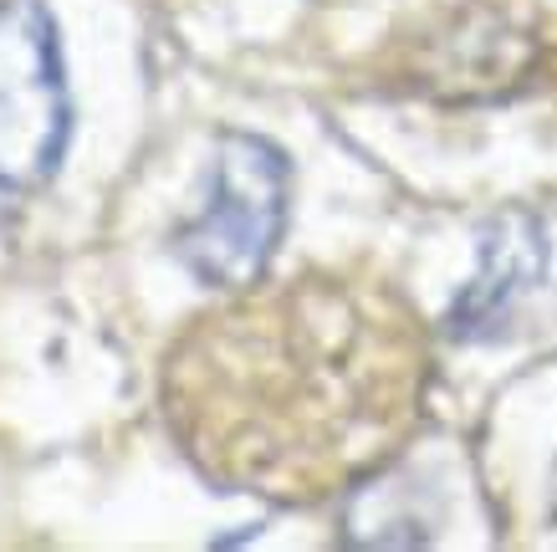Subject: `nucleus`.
Masks as SVG:
<instances>
[{"mask_svg":"<svg viewBox=\"0 0 557 552\" xmlns=\"http://www.w3.org/2000/svg\"><path fill=\"white\" fill-rule=\"evenodd\" d=\"M292 164L261 134H220L210 154V195L195 220L174 231V261L200 286L246 292L267 277L287 235Z\"/></svg>","mask_w":557,"mask_h":552,"instance_id":"2","label":"nucleus"},{"mask_svg":"<svg viewBox=\"0 0 557 552\" xmlns=\"http://www.w3.org/2000/svg\"><path fill=\"white\" fill-rule=\"evenodd\" d=\"M547 271V241H542V220L522 205H511L502 216L481 225V261L475 277L460 286V297L445 312V333L460 343L491 338L511 318V307L542 282Z\"/></svg>","mask_w":557,"mask_h":552,"instance_id":"4","label":"nucleus"},{"mask_svg":"<svg viewBox=\"0 0 557 552\" xmlns=\"http://www.w3.org/2000/svg\"><path fill=\"white\" fill-rule=\"evenodd\" d=\"M430 368V328L399 286L318 267L189 318L159 368V409L215 491L318 506L399 461Z\"/></svg>","mask_w":557,"mask_h":552,"instance_id":"1","label":"nucleus"},{"mask_svg":"<svg viewBox=\"0 0 557 552\" xmlns=\"http://www.w3.org/2000/svg\"><path fill=\"white\" fill-rule=\"evenodd\" d=\"M72 144V87L47 0H0V195H36Z\"/></svg>","mask_w":557,"mask_h":552,"instance_id":"3","label":"nucleus"}]
</instances>
